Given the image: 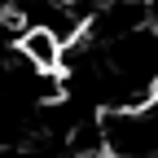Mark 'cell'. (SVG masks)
Returning a JSON list of instances; mask_svg holds the SVG:
<instances>
[{
    "instance_id": "obj_1",
    "label": "cell",
    "mask_w": 158,
    "mask_h": 158,
    "mask_svg": "<svg viewBox=\"0 0 158 158\" xmlns=\"http://www.w3.org/2000/svg\"><path fill=\"white\" fill-rule=\"evenodd\" d=\"M18 57L35 70H48V75H62V57H66V40H57L48 27L27 22L18 31Z\"/></svg>"
}]
</instances>
